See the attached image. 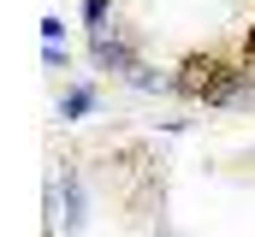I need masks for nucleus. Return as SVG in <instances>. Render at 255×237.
I'll return each instance as SVG.
<instances>
[{
  "instance_id": "f257e3e1",
  "label": "nucleus",
  "mask_w": 255,
  "mask_h": 237,
  "mask_svg": "<svg viewBox=\"0 0 255 237\" xmlns=\"http://www.w3.org/2000/svg\"><path fill=\"white\" fill-rule=\"evenodd\" d=\"M238 65L226 54H190L184 65H178V89L190 95V101H226L232 89H238Z\"/></svg>"
}]
</instances>
